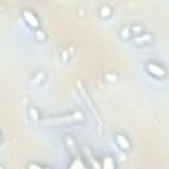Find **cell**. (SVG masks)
Returning <instances> with one entry per match:
<instances>
[{
    "label": "cell",
    "mask_w": 169,
    "mask_h": 169,
    "mask_svg": "<svg viewBox=\"0 0 169 169\" xmlns=\"http://www.w3.org/2000/svg\"><path fill=\"white\" fill-rule=\"evenodd\" d=\"M110 13V9L109 8H103L102 9V16H107Z\"/></svg>",
    "instance_id": "cell-8"
},
{
    "label": "cell",
    "mask_w": 169,
    "mask_h": 169,
    "mask_svg": "<svg viewBox=\"0 0 169 169\" xmlns=\"http://www.w3.org/2000/svg\"><path fill=\"white\" fill-rule=\"evenodd\" d=\"M81 120L82 119V114L77 112L75 115H70L66 118H60V119H50V120H45L44 123H61V122H71V120Z\"/></svg>",
    "instance_id": "cell-1"
},
{
    "label": "cell",
    "mask_w": 169,
    "mask_h": 169,
    "mask_svg": "<svg viewBox=\"0 0 169 169\" xmlns=\"http://www.w3.org/2000/svg\"><path fill=\"white\" fill-rule=\"evenodd\" d=\"M144 40H149V36H144V37H141V38H136V42H141Z\"/></svg>",
    "instance_id": "cell-7"
},
{
    "label": "cell",
    "mask_w": 169,
    "mask_h": 169,
    "mask_svg": "<svg viewBox=\"0 0 169 169\" xmlns=\"http://www.w3.org/2000/svg\"><path fill=\"white\" fill-rule=\"evenodd\" d=\"M148 69H149V71L152 74H154V75H159V77H164V70L161 69L160 66H157V65H154V63H149L148 65Z\"/></svg>",
    "instance_id": "cell-2"
},
{
    "label": "cell",
    "mask_w": 169,
    "mask_h": 169,
    "mask_svg": "<svg viewBox=\"0 0 169 169\" xmlns=\"http://www.w3.org/2000/svg\"><path fill=\"white\" fill-rule=\"evenodd\" d=\"M31 168H40V165H29Z\"/></svg>",
    "instance_id": "cell-9"
},
{
    "label": "cell",
    "mask_w": 169,
    "mask_h": 169,
    "mask_svg": "<svg viewBox=\"0 0 169 169\" xmlns=\"http://www.w3.org/2000/svg\"><path fill=\"white\" fill-rule=\"evenodd\" d=\"M118 143H119V145L122 147V148H124V149H128L129 148V143H128V140L125 139L124 136L118 135Z\"/></svg>",
    "instance_id": "cell-4"
},
{
    "label": "cell",
    "mask_w": 169,
    "mask_h": 169,
    "mask_svg": "<svg viewBox=\"0 0 169 169\" xmlns=\"http://www.w3.org/2000/svg\"><path fill=\"white\" fill-rule=\"evenodd\" d=\"M103 167L105 168H114V164H112V161H111V159L110 157H106L105 159V161H103Z\"/></svg>",
    "instance_id": "cell-5"
},
{
    "label": "cell",
    "mask_w": 169,
    "mask_h": 169,
    "mask_svg": "<svg viewBox=\"0 0 169 169\" xmlns=\"http://www.w3.org/2000/svg\"><path fill=\"white\" fill-rule=\"evenodd\" d=\"M83 167H85V165L82 163H80V161H75V163L71 164V168H83Z\"/></svg>",
    "instance_id": "cell-6"
},
{
    "label": "cell",
    "mask_w": 169,
    "mask_h": 169,
    "mask_svg": "<svg viewBox=\"0 0 169 169\" xmlns=\"http://www.w3.org/2000/svg\"><path fill=\"white\" fill-rule=\"evenodd\" d=\"M24 17L27 19V21L32 25V27H37V25H38L37 19H36V17H34L33 15H32L31 12H25V13H24Z\"/></svg>",
    "instance_id": "cell-3"
}]
</instances>
